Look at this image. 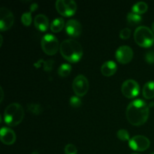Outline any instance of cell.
<instances>
[{"label":"cell","mask_w":154,"mask_h":154,"mask_svg":"<svg viewBox=\"0 0 154 154\" xmlns=\"http://www.w3.org/2000/svg\"><path fill=\"white\" fill-rule=\"evenodd\" d=\"M150 108L142 99H136L129 104L126 111L128 121L132 125L140 126L147 122L149 117Z\"/></svg>","instance_id":"6da1fadb"},{"label":"cell","mask_w":154,"mask_h":154,"mask_svg":"<svg viewBox=\"0 0 154 154\" xmlns=\"http://www.w3.org/2000/svg\"><path fill=\"white\" fill-rule=\"evenodd\" d=\"M60 54L69 62L75 63L79 62L83 57V48L79 42L73 39L64 40L60 47Z\"/></svg>","instance_id":"7a4b0ae2"},{"label":"cell","mask_w":154,"mask_h":154,"mask_svg":"<svg viewBox=\"0 0 154 154\" xmlns=\"http://www.w3.org/2000/svg\"><path fill=\"white\" fill-rule=\"evenodd\" d=\"M24 117V110L20 104L11 103L4 112L5 123L8 126H16L22 122Z\"/></svg>","instance_id":"3957f363"},{"label":"cell","mask_w":154,"mask_h":154,"mask_svg":"<svg viewBox=\"0 0 154 154\" xmlns=\"http://www.w3.org/2000/svg\"><path fill=\"white\" fill-rule=\"evenodd\" d=\"M134 38L137 45L141 48H148L154 44L153 32L144 26H141L136 29L134 33Z\"/></svg>","instance_id":"277c9868"},{"label":"cell","mask_w":154,"mask_h":154,"mask_svg":"<svg viewBox=\"0 0 154 154\" xmlns=\"http://www.w3.org/2000/svg\"><path fill=\"white\" fill-rule=\"evenodd\" d=\"M41 46L44 52L50 56L55 55L60 47L58 39L51 34H47L43 36Z\"/></svg>","instance_id":"5b68a950"},{"label":"cell","mask_w":154,"mask_h":154,"mask_svg":"<svg viewBox=\"0 0 154 154\" xmlns=\"http://www.w3.org/2000/svg\"><path fill=\"white\" fill-rule=\"evenodd\" d=\"M56 8L58 13L63 16L71 17L75 14L78 5L73 0H57L56 2Z\"/></svg>","instance_id":"8992f818"},{"label":"cell","mask_w":154,"mask_h":154,"mask_svg":"<svg viewBox=\"0 0 154 154\" xmlns=\"http://www.w3.org/2000/svg\"><path fill=\"white\" fill-rule=\"evenodd\" d=\"M90 88L88 80L84 75H78L74 79L72 83V89L77 96L82 97L85 96Z\"/></svg>","instance_id":"52a82bcc"},{"label":"cell","mask_w":154,"mask_h":154,"mask_svg":"<svg viewBox=\"0 0 154 154\" xmlns=\"http://www.w3.org/2000/svg\"><path fill=\"white\" fill-rule=\"evenodd\" d=\"M14 17L13 13L5 7L0 8V29L2 32L10 29L13 26Z\"/></svg>","instance_id":"ba28073f"},{"label":"cell","mask_w":154,"mask_h":154,"mask_svg":"<svg viewBox=\"0 0 154 154\" xmlns=\"http://www.w3.org/2000/svg\"><path fill=\"white\" fill-rule=\"evenodd\" d=\"M121 90L123 96L129 99H132L139 94L140 87L136 81L132 79H129L125 81L122 84Z\"/></svg>","instance_id":"9c48e42d"},{"label":"cell","mask_w":154,"mask_h":154,"mask_svg":"<svg viewBox=\"0 0 154 154\" xmlns=\"http://www.w3.org/2000/svg\"><path fill=\"white\" fill-rule=\"evenodd\" d=\"M129 144L132 150L142 152L149 148L150 141L147 137L143 135H135L129 140Z\"/></svg>","instance_id":"30bf717a"},{"label":"cell","mask_w":154,"mask_h":154,"mask_svg":"<svg viewBox=\"0 0 154 154\" xmlns=\"http://www.w3.org/2000/svg\"><path fill=\"white\" fill-rule=\"evenodd\" d=\"M115 57L119 63L126 64L131 62L133 58V51L130 47L126 45L120 46L116 51Z\"/></svg>","instance_id":"8fae6325"},{"label":"cell","mask_w":154,"mask_h":154,"mask_svg":"<svg viewBox=\"0 0 154 154\" xmlns=\"http://www.w3.org/2000/svg\"><path fill=\"white\" fill-rule=\"evenodd\" d=\"M65 29L68 35L72 38L79 37L82 32V26L80 22L74 19L67 21Z\"/></svg>","instance_id":"7c38bea8"},{"label":"cell","mask_w":154,"mask_h":154,"mask_svg":"<svg viewBox=\"0 0 154 154\" xmlns=\"http://www.w3.org/2000/svg\"><path fill=\"white\" fill-rule=\"evenodd\" d=\"M0 139L6 145H12L16 141V134L10 128L2 127L0 131Z\"/></svg>","instance_id":"4fadbf2b"},{"label":"cell","mask_w":154,"mask_h":154,"mask_svg":"<svg viewBox=\"0 0 154 154\" xmlns=\"http://www.w3.org/2000/svg\"><path fill=\"white\" fill-rule=\"evenodd\" d=\"M35 26L41 32H45L49 27V20L45 15L38 14L34 19Z\"/></svg>","instance_id":"5bb4252c"},{"label":"cell","mask_w":154,"mask_h":154,"mask_svg":"<svg viewBox=\"0 0 154 154\" xmlns=\"http://www.w3.org/2000/svg\"><path fill=\"white\" fill-rule=\"evenodd\" d=\"M117 70V64L114 61H107L101 67V72L104 76L110 77L116 73Z\"/></svg>","instance_id":"9a60e30c"},{"label":"cell","mask_w":154,"mask_h":154,"mask_svg":"<svg viewBox=\"0 0 154 154\" xmlns=\"http://www.w3.org/2000/svg\"><path fill=\"white\" fill-rule=\"evenodd\" d=\"M143 96L145 99H151L154 98V81H149L144 84L142 90Z\"/></svg>","instance_id":"2e32d148"},{"label":"cell","mask_w":154,"mask_h":154,"mask_svg":"<svg viewBox=\"0 0 154 154\" xmlns=\"http://www.w3.org/2000/svg\"><path fill=\"white\" fill-rule=\"evenodd\" d=\"M65 26L64 19L60 17H57L52 21L51 24V29L53 32H59L62 31Z\"/></svg>","instance_id":"e0dca14e"},{"label":"cell","mask_w":154,"mask_h":154,"mask_svg":"<svg viewBox=\"0 0 154 154\" xmlns=\"http://www.w3.org/2000/svg\"><path fill=\"white\" fill-rule=\"evenodd\" d=\"M147 9H148V6H147V3L144 2H138L135 3L132 8V12L139 15L145 13Z\"/></svg>","instance_id":"ac0fdd59"},{"label":"cell","mask_w":154,"mask_h":154,"mask_svg":"<svg viewBox=\"0 0 154 154\" xmlns=\"http://www.w3.org/2000/svg\"><path fill=\"white\" fill-rule=\"evenodd\" d=\"M126 19H127L128 23L131 26L138 25L142 21V17H141V15L137 14L133 12H130V13L128 14Z\"/></svg>","instance_id":"d6986e66"},{"label":"cell","mask_w":154,"mask_h":154,"mask_svg":"<svg viewBox=\"0 0 154 154\" xmlns=\"http://www.w3.org/2000/svg\"><path fill=\"white\" fill-rule=\"evenodd\" d=\"M71 72H72V66L69 64H66V63H64V64L61 65V66L59 67L58 71V75H60L62 78H65V77H67L70 75Z\"/></svg>","instance_id":"ffe728a7"},{"label":"cell","mask_w":154,"mask_h":154,"mask_svg":"<svg viewBox=\"0 0 154 154\" xmlns=\"http://www.w3.org/2000/svg\"><path fill=\"white\" fill-rule=\"evenodd\" d=\"M27 109L29 112H31L32 114H34V115H39V114H42V112L43 111L42 108L41 107L40 105L38 104H35V103H31L27 105Z\"/></svg>","instance_id":"44dd1931"},{"label":"cell","mask_w":154,"mask_h":154,"mask_svg":"<svg viewBox=\"0 0 154 154\" xmlns=\"http://www.w3.org/2000/svg\"><path fill=\"white\" fill-rule=\"evenodd\" d=\"M21 21H22V23L23 24L24 26H29L31 25L32 23V12H26V13H23L22 14V17H21Z\"/></svg>","instance_id":"7402d4cb"},{"label":"cell","mask_w":154,"mask_h":154,"mask_svg":"<svg viewBox=\"0 0 154 154\" xmlns=\"http://www.w3.org/2000/svg\"><path fill=\"white\" fill-rule=\"evenodd\" d=\"M117 138L123 141H129V134L126 129H120L117 133Z\"/></svg>","instance_id":"603a6c76"},{"label":"cell","mask_w":154,"mask_h":154,"mask_svg":"<svg viewBox=\"0 0 154 154\" xmlns=\"http://www.w3.org/2000/svg\"><path fill=\"white\" fill-rule=\"evenodd\" d=\"M69 104H70L71 106L75 108H80L81 105V100L79 96H72L70 100H69Z\"/></svg>","instance_id":"cb8c5ba5"},{"label":"cell","mask_w":154,"mask_h":154,"mask_svg":"<svg viewBox=\"0 0 154 154\" xmlns=\"http://www.w3.org/2000/svg\"><path fill=\"white\" fill-rule=\"evenodd\" d=\"M65 154H78L77 147L72 144H68L65 147Z\"/></svg>","instance_id":"d4e9b609"},{"label":"cell","mask_w":154,"mask_h":154,"mask_svg":"<svg viewBox=\"0 0 154 154\" xmlns=\"http://www.w3.org/2000/svg\"><path fill=\"white\" fill-rule=\"evenodd\" d=\"M131 35V30L129 28H125L123 29H122L120 32V37L122 39H126L129 38Z\"/></svg>","instance_id":"484cf974"},{"label":"cell","mask_w":154,"mask_h":154,"mask_svg":"<svg viewBox=\"0 0 154 154\" xmlns=\"http://www.w3.org/2000/svg\"><path fill=\"white\" fill-rule=\"evenodd\" d=\"M145 60L149 64H153L154 63V51H150L146 53L145 54Z\"/></svg>","instance_id":"4316f807"},{"label":"cell","mask_w":154,"mask_h":154,"mask_svg":"<svg viewBox=\"0 0 154 154\" xmlns=\"http://www.w3.org/2000/svg\"><path fill=\"white\" fill-rule=\"evenodd\" d=\"M44 63V70L46 72H51L53 69V65L54 64V62L53 60H49L48 61L43 62Z\"/></svg>","instance_id":"83f0119b"},{"label":"cell","mask_w":154,"mask_h":154,"mask_svg":"<svg viewBox=\"0 0 154 154\" xmlns=\"http://www.w3.org/2000/svg\"><path fill=\"white\" fill-rule=\"evenodd\" d=\"M37 8H38V5L36 4V3H34V4H32L31 6H30V11L31 12L34 11H35Z\"/></svg>","instance_id":"f1b7e54d"},{"label":"cell","mask_w":154,"mask_h":154,"mask_svg":"<svg viewBox=\"0 0 154 154\" xmlns=\"http://www.w3.org/2000/svg\"><path fill=\"white\" fill-rule=\"evenodd\" d=\"M1 93H2V99H1V102H2V100H3V96H4V95H3V90H2V87L1 88Z\"/></svg>","instance_id":"f546056e"},{"label":"cell","mask_w":154,"mask_h":154,"mask_svg":"<svg viewBox=\"0 0 154 154\" xmlns=\"http://www.w3.org/2000/svg\"><path fill=\"white\" fill-rule=\"evenodd\" d=\"M31 154H39V153L37 151V150H35V151H33Z\"/></svg>","instance_id":"4dcf8cb0"},{"label":"cell","mask_w":154,"mask_h":154,"mask_svg":"<svg viewBox=\"0 0 154 154\" xmlns=\"http://www.w3.org/2000/svg\"><path fill=\"white\" fill-rule=\"evenodd\" d=\"M152 31L154 32V22L153 23V24H152Z\"/></svg>","instance_id":"1f68e13d"},{"label":"cell","mask_w":154,"mask_h":154,"mask_svg":"<svg viewBox=\"0 0 154 154\" xmlns=\"http://www.w3.org/2000/svg\"><path fill=\"white\" fill-rule=\"evenodd\" d=\"M132 154H139V153H132Z\"/></svg>","instance_id":"d6a6232c"},{"label":"cell","mask_w":154,"mask_h":154,"mask_svg":"<svg viewBox=\"0 0 154 154\" xmlns=\"http://www.w3.org/2000/svg\"><path fill=\"white\" fill-rule=\"evenodd\" d=\"M150 154H154V152H153V153H151Z\"/></svg>","instance_id":"836d02e7"}]
</instances>
